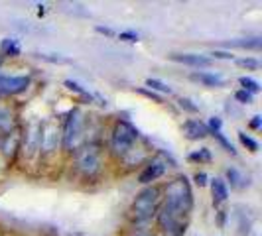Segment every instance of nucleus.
<instances>
[{
	"mask_svg": "<svg viewBox=\"0 0 262 236\" xmlns=\"http://www.w3.org/2000/svg\"><path fill=\"white\" fill-rule=\"evenodd\" d=\"M164 205L173 210V213L182 215V217L189 215V210L193 207V193H191L189 181L185 177H176L173 181L168 183V187H166V203Z\"/></svg>",
	"mask_w": 262,
	"mask_h": 236,
	"instance_id": "nucleus-1",
	"label": "nucleus"
},
{
	"mask_svg": "<svg viewBox=\"0 0 262 236\" xmlns=\"http://www.w3.org/2000/svg\"><path fill=\"white\" fill-rule=\"evenodd\" d=\"M138 138H140V134L130 122L118 120L115 124V128H113V134H111V150H113V154L126 157L134 150V144H136Z\"/></svg>",
	"mask_w": 262,
	"mask_h": 236,
	"instance_id": "nucleus-2",
	"label": "nucleus"
},
{
	"mask_svg": "<svg viewBox=\"0 0 262 236\" xmlns=\"http://www.w3.org/2000/svg\"><path fill=\"white\" fill-rule=\"evenodd\" d=\"M158 201H160V189L158 187H148L144 191H140L134 203H132V217L136 223H146L150 221L158 209Z\"/></svg>",
	"mask_w": 262,
	"mask_h": 236,
	"instance_id": "nucleus-3",
	"label": "nucleus"
},
{
	"mask_svg": "<svg viewBox=\"0 0 262 236\" xmlns=\"http://www.w3.org/2000/svg\"><path fill=\"white\" fill-rule=\"evenodd\" d=\"M61 136H63V148L67 152L77 150L81 140H83V114H81L79 108L69 112V118H67Z\"/></svg>",
	"mask_w": 262,
	"mask_h": 236,
	"instance_id": "nucleus-4",
	"label": "nucleus"
},
{
	"mask_svg": "<svg viewBox=\"0 0 262 236\" xmlns=\"http://www.w3.org/2000/svg\"><path fill=\"white\" fill-rule=\"evenodd\" d=\"M101 150L97 146H85L81 148L77 154V170L85 175V177H93L101 171Z\"/></svg>",
	"mask_w": 262,
	"mask_h": 236,
	"instance_id": "nucleus-5",
	"label": "nucleus"
},
{
	"mask_svg": "<svg viewBox=\"0 0 262 236\" xmlns=\"http://www.w3.org/2000/svg\"><path fill=\"white\" fill-rule=\"evenodd\" d=\"M158 226L164 232V236H184L185 232L184 217L173 213L171 209H168L166 205L158 213Z\"/></svg>",
	"mask_w": 262,
	"mask_h": 236,
	"instance_id": "nucleus-6",
	"label": "nucleus"
},
{
	"mask_svg": "<svg viewBox=\"0 0 262 236\" xmlns=\"http://www.w3.org/2000/svg\"><path fill=\"white\" fill-rule=\"evenodd\" d=\"M59 142V130L53 122H46L41 126V134H39V150H43L46 154H52L53 150L57 148Z\"/></svg>",
	"mask_w": 262,
	"mask_h": 236,
	"instance_id": "nucleus-7",
	"label": "nucleus"
},
{
	"mask_svg": "<svg viewBox=\"0 0 262 236\" xmlns=\"http://www.w3.org/2000/svg\"><path fill=\"white\" fill-rule=\"evenodd\" d=\"M30 85V77H8L0 75V95H18L24 92Z\"/></svg>",
	"mask_w": 262,
	"mask_h": 236,
	"instance_id": "nucleus-8",
	"label": "nucleus"
},
{
	"mask_svg": "<svg viewBox=\"0 0 262 236\" xmlns=\"http://www.w3.org/2000/svg\"><path fill=\"white\" fill-rule=\"evenodd\" d=\"M164 173H166V163H164L162 159H152L144 170L140 171L138 181H140V183H144V185L152 183V181H156L158 177H162Z\"/></svg>",
	"mask_w": 262,
	"mask_h": 236,
	"instance_id": "nucleus-9",
	"label": "nucleus"
},
{
	"mask_svg": "<svg viewBox=\"0 0 262 236\" xmlns=\"http://www.w3.org/2000/svg\"><path fill=\"white\" fill-rule=\"evenodd\" d=\"M170 59L178 61V63H184L189 67H209L211 65V57L205 55H199V53H171Z\"/></svg>",
	"mask_w": 262,
	"mask_h": 236,
	"instance_id": "nucleus-10",
	"label": "nucleus"
},
{
	"mask_svg": "<svg viewBox=\"0 0 262 236\" xmlns=\"http://www.w3.org/2000/svg\"><path fill=\"white\" fill-rule=\"evenodd\" d=\"M39 134H41V124L34 122L26 132V138H24V154L28 157H32L39 150Z\"/></svg>",
	"mask_w": 262,
	"mask_h": 236,
	"instance_id": "nucleus-11",
	"label": "nucleus"
},
{
	"mask_svg": "<svg viewBox=\"0 0 262 236\" xmlns=\"http://www.w3.org/2000/svg\"><path fill=\"white\" fill-rule=\"evenodd\" d=\"M182 132H184V136L187 140H203L209 134V128L201 120H185L184 126H182Z\"/></svg>",
	"mask_w": 262,
	"mask_h": 236,
	"instance_id": "nucleus-12",
	"label": "nucleus"
},
{
	"mask_svg": "<svg viewBox=\"0 0 262 236\" xmlns=\"http://www.w3.org/2000/svg\"><path fill=\"white\" fill-rule=\"evenodd\" d=\"M191 81H197V83H201V85H205V87H223L225 81L221 75H215V73H205V71H195V73H191L189 75Z\"/></svg>",
	"mask_w": 262,
	"mask_h": 236,
	"instance_id": "nucleus-13",
	"label": "nucleus"
},
{
	"mask_svg": "<svg viewBox=\"0 0 262 236\" xmlns=\"http://www.w3.org/2000/svg\"><path fill=\"white\" fill-rule=\"evenodd\" d=\"M211 191H213L215 203H225L227 197H229V187H227V183H225L223 179H219V177H215V179L211 181Z\"/></svg>",
	"mask_w": 262,
	"mask_h": 236,
	"instance_id": "nucleus-14",
	"label": "nucleus"
},
{
	"mask_svg": "<svg viewBox=\"0 0 262 236\" xmlns=\"http://www.w3.org/2000/svg\"><path fill=\"white\" fill-rule=\"evenodd\" d=\"M2 150H4V154L6 156H12L14 152H16V148L20 144V132L18 130H12L6 138H2Z\"/></svg>",
	"mask_w": 262,
	"mask_h": 236,
	"instance_id": "nucleus-15",
	"label": "nucleus"
},
{
	"mask_svg": "<svg viewBox=\"0 0 262 236\" xmlns=\"http://www.w3.org/2000/svg\"><path fill=\"white\" fill-rule=\"evenodd\" d=\"M227 45L231 48H247V50H260L262 45V39L260 38H249V39H231V41H227Z\"/></svg>",
	"mask_w": 262,
	"mask_h": 236,
	"instance_id": "nucleus-16",
	"label": "nucleus"
},
{
	"mask_svg": "<svg viewBox=\"0 0 262 236\" xmlns=\"http://www.w3.org/2000/svg\"><path fill=\"white\" fill-rule=\"evenodd\" d=\"M227 179H229V181H231V185H233V187H236V189H243V187H247V185H249L247 177H245L241 171L236 170V168H229V170H227Z\"/></svg>",
	"mask_w": 262,
	"mask_h": 236,
	"instance_id": "nucleus-17",
	"label": "nucleus"
},
{
	"mask_svg": "<svg viewBox=\"0 0 262 236\" xmlns=\"http://www.w3.org/2000/svg\"><path fill=\"white\" fill-rule=\"evenodd\" d=\"M0 52L4 53V55H8V57H18L20 55V45H18L16 39L4 38L0 41Z\"/></svg>",
	"mask_w": 262,
	"mask_h": 236,
	"instance_id": "nucleus-18",
	"label": "nucleus"
},
{
	"mask_svg": "<svg viewBox=\"0 0 262 236\" xmlns=\"http://www.w3.org/2000/svg\"><path fill=\"white\" fill-rule=\"evenodd\" d=\"M238 83H241V87H243V91L250 92V95H256V92H260V83L256 81V79L252 77H241L238 79Z\"/></svg>",
	"mask_w": 262,
	"mask_h": 236,
	"instance_id": "nucleus-19",
	"label": "nucleus"
},
{
	"mask_svg": "<svg viewBox=\"0 0 262 236\" xmlns=\"http://www.w3.org/2000/svg\"><path fill=\"white\" fill-rule=\"evenodd\" d=\"M146 87H150L152 89V92L154 91H158V92H168L170 95L171 92V89L164 83V81H160V79H146Z\"/></svg>",
	"mask_w": 262,
	"mask_h": 236,
	"instance_id": "nucleus-20",
	"label": "nucleus"
},
{
	"mask_svg": "<svg viewBox=\"0 0 262 236\" xmlns=\"http://www.w3.org/2000/svg\"><path fill=\"white\" fill-rule=\"evenodd\" d=\"M238 140H241V144L245 146L247 150H250V152H258V142H256L254 138L247 136L245 132H238Z\"/></svg>",
	"mask_w": 262,
	"mask_h": 236,
	"instance_id": "nucleus-21",
	"label": "nucleus"
},
{
	"mask_svg": "<svg viewBox=\"0 0 262 236\" xmlns=\"http://www.w3.org/2000/svg\"><path fill=\"white\" fill-rule=\"evenodd\" d=\"M12 128V114L6 108H0V130H10Z\"/></svg>",
	"mask_w": 262,
	"mask_h": 236,
	"instance_id": "nucleus-22",
	"label": "nucleus"
},
{
	"mask_svg": "<svg viewBox=\"0 0 262 236\" xmlns=\"http://www.w3.org/2000/svg\"><path fill=\"white\" fill-rule=\"evenodd\" d=\"M189 159L191 161H211V152L207 148H201L199 152H193V154H189Z\"/></svg>",
	"mask_w": 262,
	"mask_h": 236,
	"instance_id": "nucleus-23",
	"label": "nucleus"
},
{
	"mask_svg": "<svg viewBox=\"0 0 262 236\" xmlns=\"http://www.w3.org/2000/svg\"><path fill=\"white\" fill-rule=\"evenodd\" d=\"M236 65L243 67V69H258L260 61L254 59V57H243V59H236Z\"/></svg>",
	"mask_w": 262,
	"mask_h": 236,
	"instance_id": "nucleus-24",
	"label": "nucleus"
},
{
	"mask_svg": "<svg viewBox=\"0 0 262 236\" xmlns=\"http://www.w3.org/2000/svg\"><path fill=\"white\" fill-rule=\"evenodd\" d=\"M63 85H66L69 91H75L77 95H81V97H85V99H89V101H91V95L85 91V89H83V87H81L79 83H75V81H69V79H67Z\"/></svg>",
	"mask_w": 262,
	"mask_h": 236,
	"instance_id": "nucleus-25",
	"label": "nucleus"
},
{
	"mask_svg": "<svg viewBox=\"0 0 262 236\" xmlns=\"http://www.w3.org/2000/svg\"><path fill=\"white\" fill-rule=\"evenodd\" d=\"M213 136H215V138L219 140V144L223 146V148L227 150V152H229V154H233V156H236V150L233 148V144H231V142H229V140L225 138V136L221 134V132H213Z\"/></svg>",
	"mask_w": 262,
	"mask_h": 236,
	"instance_id": "nucleus-26",
	"label": "nucleus"
},
{
	"mask_svg": "<svg viewBox=\"0 0 262 236\" xmlns=\"http://www.w3.org/2000/svg\"><path fill=\"white\" fill-rule=\"evenodd\" d=\"M39 57L41 59H46V61H52V63H63V65H67V63H71V59H67V57H55V55H52V53H39Z\"/></svg>",
	"mask_w": 262,
	"mask_h": 236,
	"instance_id": "nucleus-27",
	"label": "nucleus"
},
{
	"mask_svg": "<svg viewBox=\"0 0 262 236\" xmlns=\"http://www.w3.org/2000/svg\"><path fill=\"white\" fill-rule=\"evenodd\" d=\"M235 99L238 101V103H243V105H250L252 101H254V95H250V92H247V91H236L235 92Z\"/></svg>",
	"mask_w": 262,
	"mask_h": 236,
	"instance_id": "nucleus-28",
	"label": "nucleus"
},
{
	"mask_svg": "<svg viewBox=\"0 0 262 236\" xmlns=\"http://www.w3.org/2000/svg\"><path fill=\"white\" fill-rule=\"evenodd\" d=\"M178 103H180V106H182L184 110H187V112H197V110H199V106L193 105V101H189V99H180Z\"/></svg>",
	"mask_w": 262,
	"mask_h": 236,
	"instance_id": "nucleus-29",
	"label": "nucleus"
},
{
	"mask_svg": "<svg viewBox=\"0 0 262 236\" xmlns=\"http://www.w3.org/2000/svg\"><path fill=\"white\" fill-rule=\"evenodd\" d=\"M118 38L122 39V41H132V43H134V41H138V39H140V36H138L136 32H120V34H118Z\"/></svg>",
	"mask_w": 262,
	"mask_h": 236,
	"instance_id": "nucleus-30",
	"label": "nucleus"
},
{
	"mask_svg": "<svg viewBox=\"0 0 262 236\" xmlns=\"http://www.w3.org/2000/svg\"><path fill=\"white\" fill-rule=\"evenodd\" d=\"M221 126H223V122H221V118H217V116H213L209 120V128L211 132H221Z\"/></svg>",
	"mask_w": 262,
	"mask_h": 236,
	"instance_id": "nucleus-31",
	"label": "nucleus"
},
{
	"mask_svg": "<svg viewBox=\"0 0 262 236\" xmlns=\"http://www.w3.org/2000/svg\"><path fill=\"white\" fill-rule=\"evenodd\" d=\"M193 179H195V183L199 185V187H205V185H207V173L199 171V173H195V175H193Z\"/></svg>",
	"mask_w": 262,
	"mask_h": 236,
	"instance_id": "nucleus-32",
	"label": "nucleus"
},
{
	"mask_svg": "<svg viewBox=\"0 0 262 236\" xmlns=\"http://www.w3.org/2000/svg\"><path fill=\"white\" fill-rule=\"evenodd\" d=\"M250 128H252V130H260L262 128V116H258V114H256V116H252V120H250Z\"/></svg>",
	"mask_w": 262,
	"mask_h": 236,
	"instance_id": "nucleus-33",
	"label": "nucleus"
},
{
	"mask_svg": "<svg viewBox=\"0 0 262 236\" xmlns=\"http://www.w3.org/2000/svg\"><path fill=\"white\" fill-rule=\"evenodd\" d=\"M138 92L140 95H144V97H148V99H152V101H156V103H162V99L158 97L156 92H152V91H146V89H138Z\"/></svg>",
	"mask_w": 262,
	"mask_h": 236,
	"instance_id": "nucleus-34",
	"label": "nucleus"
},
{
	"mask_svg": "<svg viewBox=\"0 0 262 236\" xmlns=\"http://www.w3.org/2000/svg\"><path fill=\"white\" fill-rule=\"evenodd\" d=\"M215 59H233V55L231 53H227V52H213L211 53Z\"/></svg>",
	"mask_w": 262,
	"mask_h": 236,
	"instance_id": "nucleus-35",
	"label": "nucleus"
},
{
	"mask_svg": "<svg viewBox=\"0 0 262 236\" xmlns=\"http://www.w3.org/2000/svg\"><path fill=\"white\" fill-rule=\"evenodd\" d=\"M95 30H97V32H99V34H105V36H115V32H113V30H111V28L97 26V28H95Z\"/></svg>",
	"mask_w": 262,
	"mask_h": 236,
	"instance_id": "nucleus-36",
	"label": "nucleus"
},
{
	"mask_svg": "<svg viewBox=\"0 0 262 236\" xmlns=\"http://www.w3.org/2000/svg\"><path fill=\"white\" fill-rule=\"evenodd\" d=\"M134 236H152V234H150V232H136Z\"/></svg>",
	"mask_w": 262,
	"mask_h": 236,
	"instance_id": "nucleus-37",
	"label": "nucleus"
},
{
	"mask_svg": "<svg viewBox=\"0 0 262 236\" xmlns=\"http://www.w3.org/2000/svg\"><path fill=\"white\" fill-rule=\"evenodd\" d=\"M0 142H2V136H0Z\"/></svg>",
	"mask_w": 262,
	"mask_h": 236,
	"instance_id": "nucleus-38",
	"label": "nucleus"
}]
</instances>
